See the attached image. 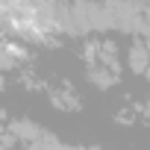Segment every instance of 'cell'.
Here are the masks:
<instances>
[{
	"instance_id": "7a4b0ae2",
	"label": "cell",
	"mask_w": 150,
	"mask_h": 150,
	"mask_svg": "<svg viewBox=\"0 0 150 150\" xmlns=\"http://www.w3.org/2000/svg\"><path fill=\"white\" fill-rule=\"evenodd\" d=\"M21 59H24V47L21 44H15V41H3L0 44V71L15 68Z\"/></svg>"
},
{
	"instance_id": "277c9868",
	"label": "cell",
	"mask_w": 150,
	"mask_h": 150,
	"mask_svg": "<svg viewBox=\"0 0 150 150\" xmlns=\"http://www.w3.org/2000/svg\"><path fill=\"white\" fill-rule=\"evenodd\" d=\"M144 77H147V80H150V68H147V74H144Z\"/></svg>"
},
{
	"instance_id": "3957f363",
	"label": "cell",
	"mask_w": 150,
	"mask_h": 150,
	"mask_svg": "<svg viewBox=\"0 0 150 150\" xmlns=\"http://www.w3.org/2000/svg\"><path fill=\"white\" fill-rule=\"evenodd\" d=\"M88 80L97 88H109V86H115V74H109V68H103V65H94L88 71Z\"/></svg>"
},
{
	"instance_id": "6da1fadb",
	"label": "cell",
	"mask_w": 150,
	"mask_h": 150,
	"mask_svg": "<svg viewBox=\"0 0 150 150\" xmlns=\"http://www.w3.org/2000/svg\"><path fill=\"white\" fill-rule=\"evenodd\" d=\"M127 62H129L132 74H147V68H150V47L141 44V41H135L129 47V53H127Z\"/></svg>"
}]
</instances>
